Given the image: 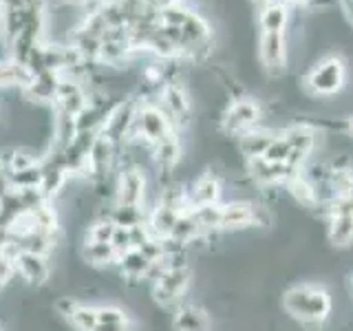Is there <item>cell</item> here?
Wrapping results in <instances>:
<instances>
[{
	"instance_id": "obj_1",
	"label": "cell",
	"mask_w": 353,
	"mask_h": 331,
	"mask_svg": "<svg viewBox=\"0 0 353 331\" xmlns=\"http://www.w3.org/2000/svg\"><path fill=\"white\" fill-rule=\"evenodd\" d=\"M285 312L307 331H318L327 325L334 312V298L329 290L316 283H301L283 294Z\"/></svg>"
},
{
	"instance_id": "obj_2",
	"label": "cell",
	"mask_w": 353,
	"mask_h": 331,
	"mask_svg": "<svg viewBox=\"0 0 353 331\" xmlns=\"http://www.w3.org/2000/svg\"><path fill=\"white\" fill-rule=\"evenodd\" d=\"M349 80V66L340 53L323 55L314 66H309L305 73L303 86L307 95L312 97H336L345 93Z\"/></svg>"
},
{
	"instance_id": "obj_3",
	"label": "cell",
	"mask_w": 353,
	"mask_h": 331,
	"mask_svg": "<svg viewBox=\"0 0 353 331\" xmlns=\"http://www.w3.org/2000/svg\"><path fill=\"white\" fill-rule=\"evenodd\" d=\"M261 124H263V104L261 99L252 95L230 97V102L225 104L219 119L221 132L225 137H234V139H239L241 135H245V132Z\"/></svg>"
},
{
	"instance_id": "obj_4",
	"label": "cell",
	"mask_w": 353,
	"mask_h": 331,
	"mask_svg": "<svg viewBox=\"0 0 353 331\" xmlns=\"http://www.w3.org/2000/svg\"><path fill=\"white\" fill-rule=\"evenodd\" d=\"M176 126L170 121V117L163 113V108L154 102H146L141 99L139 108H137V119H135V130H132L130 139H139L143 143H148L152 148L154 143L163 141L165 137L174 135Z\"/></svg>"
},
{
	"instance_id": "obj_5",
	"label": "cell",
	"mask_w": 353,
	"mask_h": 331,
	"mask_svg": "<svg viewBox=\"0 0 353 331\" xmlns=\"http://www.w3.org/2000/svg\"><path fill=\"white\" fill-rule=\"evenodd\" d=\"M256 55L261 69L268 77H281L290 64V31L287 33H265L259 31Z\"/></svg>"
},
{
	"instance_id": "obj_6",
	"label": "cell",
	"mask_w": 353,
	"mask_h": 331,
	"mask_svg": "<svg viewBox=\"0 0 353 331\" xmlns=\"http://www.w3.org/2000/svg\"><path fill=\"white\" fill-rule=\"evenodd\" d=\"M148 192L146 172L137 166H126L115 177V205L126 208H143Z\"/></svg>"
},
{
	"instance_id": "obj_7",
	"label": "cell",
	"mask_w": 353,
	"mask_h": 331,
	"mask_svg": "<svg viewBox=\"0 0 353 331\" xmlns=\"http://www.w3.org/2000/svg\"><path fill=\"white\" fill-rule=\"evenodd\" d=\"M192 283V274L188 268H170L163 270L161 276L152 283V296L154 301L163 307L183 303V296Z\"/></svg>"
},
{
	"instance_id": "obj_8",
	"label": "cell",
	"mask_w": 353,
	"mask_h": 331,
	"mask_svg": "<svg viewBox=\"0 0 353 331\" xmlns=\"http://www.w3.org/2000/svg\"><path fill=\"white\" fill-rule=\"evenodd\" d=\"M159 106L163 108V113L170 117V121L176 126V130L190 124L192 119V102L188 95V88L179 80L165 82L163 88L159 91Z\"/></svg>"
},
{
	"instance_id": "obj_9",
	"label": "cell",
	"mask_w": 353,
	"mask_h": 331,
	"mask_svg": "<svg viewBox=\"0 0 353 331\" xmlns=\"http://www.w3.org/2000/svg\"><path fill=\"white\" fill-rule=\"evenodd\" d=\"M53 106L58 108V113H66L77 117L88 106V88L80 80H71V77H62L58 93H55Z\"/></svg>"
},
{
	"instance_id": "obj_10",
	"label": "cell",
	"mask_w": 353,
	"mask_h": 331,
	"mask_svg": "<svg viewBox=\"0 0 353 331\" xmlns=\"http://www.w3.org/2000/svg\"><path fill=\"white\" fill-rule=\"evenodd\" d=\"M188 194V205L190 208H201V205H216L223 203V183L214 172H203L190 183L185 190Z\"/></svg>"
},
{
	"instance_id": "obj_11",
	"label": "cell",
	"mask_w": 353,
	"mask_h": 331,
	"mask_svg": "<svg viewBox=\"0 0 353 331\" xmlns=\"http://www.w3.org/2000/svg\"><path fill=\"white\" fill-rule=\"evenodd\" d=\"M245 228H254V201L232 199L221 203V232H239Z\"/></svg>"
},
{
	"instance_id": "obj_12",
	"label": "cell",
	"mask_w": 353,
	"mask_h": 331,
	"mask_svg": "<svg viewBox=\"0 0 353 331\" xmlns=\"http://www.w3.org/2000/svg\"><path fill=\"white\" fill-rule=\"evenodd\" d=\"M259 31L265 33H287L292 20V7L283 0H268L259 9Z\"/></svg>"
},
{
	"instance_id": "obj_13",
	"label": "cell",
	"mask_w": 353,
	"mask_h": 331,
	"mask_svg": "<svg viewBox=\"0 0 353 331\" xmlns=\"http://www.w3.org/2000/svg\"><path fill=\"white\" fill-rule=\"evenodd\" d=\"M14 270L29 285H36V287H42L51 276V268H49L47 257H40V254H31V252H18L16 254Z\"/></svg>"
},
{
	"instance_id": "obj_14",
	"label": "cell",
	"mask_w": 353,
	"mask_h": 331,
	"mask_svg": "<svg viewBox=\"0 0 353 331\" xmlns=\"http://www.w3.org/2000/svg\"><path fill=\"white\" fill-rule=\"evenodd\" d=\"M62 75L53 73V71H44L31 77V82L22 88L25 95L29 97V102L36 104H53L55 102V93H58Z\"/></svg>"
},
{
	"instance_id": "obj_15",
	"label": "cell",
	"mask_w": 353,
	"mask_h": 331,
	"mask_svg": "<svg viewBox=\"0 0 353 331\" xmlns=\"http://www.w3.org/2000/svg\"><path fill=\"white\" fill-rule=\"evenodd\" d=\"M285 190L292 197V201L296 205H301L305 210H316V208L323 205L320 203V194H318L316 183L309 179L307 174H303L301 170H298L292 179L285 183Z\"/></svg>"
},
{
	"instance_id": "obj_16",
	"label": "cell",
	"mask_w": 353,
	"mask_h": 331,
	"mask_svg": "<svg viewBox=\"0 0 353 331\" xmlns=\"http://www.w3.org/2000/svg\"><path fill=\"white\" fill-rule=\"evenodd\" d=\"M174 331H210V316L201 305L179 303L172 318Z\"/></svg>"
},
{
	"instance_id": "obj_17",
	"label": "cell",
	"mask_w": 353,
	"mask_h": 331,
	"mask_svg": "<svg viewBox=\"0 0 353 331\" xmlns=\"http://www.w3.org/2000/svg\"><path fill=\"white\" fill-rule=\"evenodd\" d=\"M25 20H27V9L22 5L0 7V36H3L7 47L22 33Z\"/></svg>"
},
{
	"instance_id": "obj_18",
	"label": "cell",
	"mask_w": 353,
	"mask_h": 331,
	"mask_svg": "<svg viewBox=\"0 0 353 331\" xmlns=\"http://www.w3.org/2000/svg\"><path fill=\"white\" fill-rule=\"evenodd\" d=\"M82 257L88 265H93V268H113L119 259L110 243H91V241L84 243Z\"/></svg>"
},
{
	"instance_id": "obj_19",
	"label": "cell",
	"mask_w": 353,
	"mask_h": 331,
	"mask_svg": "<svg viewBox=\"0 0 353 331\" xmlns=\"http://www.w3.org/2000/svg\"><path fill=\"white\" fill-rule=\"evenodd\" d=\"M29 82H31V73L27 71V66L14 62L11 58L0 62V88H7V86L25 88Z\"/></svg>"
},
{
	"instance_id": "obj_20",
	"label": "cell",
	"mask_w": 353,
	"mask_h": 331,
	"mask_svg": "<svg viewBox=\"0 0 353 331\" xmlns=\"http://www.w3.org/2000/svg\"><path fill=\"white\" fill-rule=\"evenodd\" d=\"M69 318H71V325L75 329H80V331H93L95 325H97V309L77 303V307L73 309V314Z\"/></svg>"
},
{
	"instance_id": "obj_21",
	"label": "cell",
	"mask_w": 353,
	"mask_h": 331,
	"mask_svg": "<svg viewBox=\"0 0 353 331\" xmlns=\"http://www.w3.org/2000/svg\"><path fill=\"white\" fill-rule=\"evenodd\" d=\"M115 232V223L110 219H97L93 225H88L86 230V241L91 243H110Z\"/></svg>"
},
{
	"instance_id": "obj_22",
	"label": "cell",
	"mask_w": 353,
	"mask_h": 331,
	"mask_svg": "<svg viewBox=\"0 0 353 331\" xmlns=\"http://www.w3.org/2000/svg\"><path fill=\"white\" fill-rule=\"evenodd\" d=\"M97 309V323L99 325H110V323H128V314L124 309L113 307V305H104V307H95Z\"/></svg>"
},
{
	"instance_id": "obj_23",
	"label": "cell",
	"mask_w": 353,
	"mask_h": 331,
	"mask_svg": "<svg viewBox=\"0 0 353 331\" xmlns=\"http://www.w3.org/2000/svg\"><path fill=\"white\" fill-rule=\"evenodd\" d=\"M93 331H135V327L130 325V320L128 323H110V325H95Z\"/></svg>"
},
{
	"instance_id": "obj_24",
	"label": "cell",
	"mask_w": 353,
	"mask_h": 331,
	"mask_svg": "<svg viewBox=\"0 0 353 331\" xmlns=\"http://www.w3.org/2000/svg\"><path fill=\"white\" fill-rule=\"evenodd\" d=\"M345 132H347L349 139H353V115L345 121Z\"/></svg>"
},
{
	"instance_id": "obj_25",
	"label": "cell",
	"mask_w": 353,
	"mask_h": 331,
	"mask_svg": "<svg viewBox=\"0 0 353 331\" xmlns=\"http://www.w3.org/2000/svg\"><path fill=\"white\" fill-rule=\"evenodd\" d=\"M179 3H183V0H157V7L161 9V7H170V5H179Z\"/></svg>"
},
{
	"instance_id": "obj_26",
	"label": "cell",
	"mask_w": 353,
	"mask_h": 331,
	"mask_svg": "<svg viewBox=\"0 0 353 331\" xmlns=\"http://www.w3.org/2000/svg\"><path fill=\"white\" fill-rule=\"evenodd\" d=\"M22 7H38V5H44V0H20Z\"/></svg>"
},
{
	"instance_id": "obj_27",
	"label": "cell",
	"mask_w": 353,
	"mask_h": 331,
	"mask_svg": "<svg viewBox=\"0 0 353 331\" xmlns=\"http://www.w3.org/2000/svg\"><path fill=\"white\" fill-rule=\"evenodd\" d=\"M11 5H22L20 0H0V7H11Z\"/></svg>"
}]
</instances>
